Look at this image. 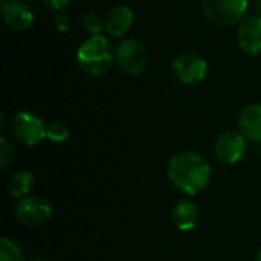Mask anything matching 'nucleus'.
<instances>
[{"mask_svg":"<svg viewBox=\"0 0 261 261\" xmlns=\"http://www.w3.org/2000/svg\"><path fill=\"white\" fill-rule=\"evenodd\" d=\"M167 176L171 185L180 193L196 196L208 187L211 167L202 154L196 151H180L170 159Z\"/></svg>","mask_w":261,"mask_h":261,"instance_id":"1","label":"nucleus"},{"mask_svg":"<svg viewBox=\"0 0 261 261\" xmlns=\"http://www.w3.org/2000/svg\"><path fill=\"white\" fill-rule=\"evenodd\" d=\"M76 63L89 76L107 75L115 63V47L106 35H89L76 50Z\"/></svg>","mask_w":261,"mask_h":261,"instance_id":"2","label":"nucleus"},{"mask_svg":"<svg viewBox=\"0 0 261 261\" xmlns=\"http://www.w3.org/2000/svg\"><path fill=\"white\" fill-rule=\"evenodd\" d=\"M249 9V0H202L203 15L216 26L239 24Z\"/></svg>","mask_w":261,"mask_h":261,"instance_id":"3","label":"nucleus"},{"mask_svg":"<svg viewBox=\"0 0 261 261\" xmlns=\"http://www.w3.org/2000/svg\"><path fill=\"white\" fill-rule=\"evenodd\" d=\"M115 61L125 75L138 76L147 67L145 47L135 38H122L115 47Z\"/></svg>","mask_w":261,"mask_h":261,"instance_id":"4","label":"nucleus"},{"mask_svg":"<svg viewBox=\"0 0 261 261\" xmlns=\"http://www.w3.org/2000/svg\"><path fill=\"white\" fill-rule=\"evenodd\" d=\"M11 130H12L14 138L20 144L32 147V145L40 144L43 139H46L47 125L35 113L21 110L14 115L12 122H11Z\"/></svg>","mask_w":261,"mask_h":261,"instance_id":"5","label":"nucleus"},{"mask_svg":"<svg viewBox=\"0 0 261 261\" xmlns=\"http://www.w3.org/2000/svg\"><path fill=\"white\" fill-rule=\"evenodd\" d=\"M171 70L180 83L191 86L205 80L208 73V64L200 55L185 52L173 60Z\"/></svg>","mask_w":261,"mask_h":261,"instance_id":"6","label":"nucleus"},{"mask_svg":"<svg viewBox=\"0 0 261 261\" xmlns=\"http://www.w3.org/2000/svg\"><path fill=\"white\" fill-rule=\"evenodd\" d=\"M52 214L50 205L38 196L23 197L15 205V216L26 226H40L49 220Z\"/></svg>","mask_w":261,"mask_h":261,"instance_id":"7","label":"nucleus"},{"mask_svg":"<svg viewBox=\"0 0 261 261\" xmlns=\"http://www.w3.org/2000/svg\"><path fill=\"white\" fill-rule=\"evenodd\" d=\"M214 153L223 164H237L246 153V138L240 132H223L214 142Z\"/></svg>","mask_w":261,"mask_h":261,"instance_id":"8","label":"nucleus"},{"mask_svg":"<svg viewBox=\"0 0 261 261\" xmlns=\"http://www.w3.org/2000/svg\"><path fill=\"white\" fill-rule=\"evenodd\" d=\"M237 43L239 47L251 55L257 57L261 54V17L254 15H246L237 28Z\"/></svg>","mask_w":261,"mask_h":261,"instance_id":"9","label":"nucleus"},{"mask_svg":"<svg viewBox=\"0 0 261 261\" xmlns=\"http://www.w3.org/2000/svg\"><path fill=\"white\" fill-rule=\"evenodd\" d=\"M2 15L6 26L14 31H24L34 23L31 8L21 0H2Z\"/></svg>","mask_w":261,"mask_h":261,"instance_id":"10","label":"nucleus"},{"mask_svg":"<svg viewBox=\"0 0 261 261\" xmlns=\"http://www.w3.org/2000/svg\"><path fill=\"white\" fill-rule=\"evenodd\" d=\"M239 132L252 142H261V104L246 106L237 119Z\"/></svg>","mask_w":261,"mask_h":261,"instance_id":"11","label":"nucleus"},{"mask_svg":"<svg viewBox=\"0 0 261 261\" xmlns=\"http://www.w3.org/2000/svg\"><path fill=\"white\" fill-rule=\"evenodd\" d=\"M133 20H135L133 11L125 5H118L113 9H110V12L107 14L104 29L107 35L119 38L128 32V29L133 24Z\"/></svg>","mask_w":261,"mask_h":261,"instance_id":"12","label":"nucleus"},{"mask_svg":"<svg viewBox=\"0 0 261 261\" xmlns=\"http://www.w3.org/2000/svg\"><path fill=\"white\" fill-rule=\"evenodd\" d=\"M199 220V208L191 200H180L171 211V222L179 231H191Z\"/></svg>","mask_w":261,"mask_h":261,"instance_id":"13","label":"nucleus"},{"mask_svg":"<svg viewBox=\"0 0 261 261\" xmlns=\"http://www.w3.org/2000/svg\"><path fill=\"white\" fill-rule=\"evenodd\" d=\"M34 187V176L29 171H17L8 182V191L15 199H23Z\"/></svg>","mask_w":261,"mask_h":261,"instance_id":"14","label":"nucleus"},{"mask_svg":"<svg viewBox=\"0 0 261 261\" xmlns=\"http://www.w3.org/2000/svg\"><path fill=\"white\" fill-rule=\"evenodd\" d=\"M0 261H24L17 243L8 237L0 239Z\"/></svg>","mask_w":261,"mask_h":261,"instance_id":"15","label":"nucleus"},{"mask_svg":"<svg viewBox=\"0 0 261 261\" xmlns=\"http://www.w3.org/2000/svg\"><path fill=\"white\" fill-rule=\"evenodd\" d=\"M81 26L86 32H89L90 35H98L101 34V31L104 29L106 26V20H102V17L98 14V12H87L83 15L81 18Z\"/></svg>","mask_w":261,"mask_h":261,"instance_id":"16","label":"nucleus"},{"mask_svg":"<svg viewBox=\"0 0 261 261\" xmlns=\"http://www.w3.org/2000/svg\"><path fill=\"white\" fill-rule=\"evenodd\" d=\"M69 127L63 122V121H52L49 122L47 125V130H46V138L50 141V142H55V144H60V142H64L67 138H69Z\"/></svg>","mask_w":261,"mask_h":261,"instance_id":"17","label":"nucleus"},{"mask_svg":"<svg viewBox=\"0 0 261 261\" xmlns=\"http://www.w3.org/2000/svg\"><path fill=\"white\" fill-rule=\"evenodd\" d=\"M14 159V145L12 142L2 136L0 138V170H6L9 167V164Z\"/></svg>","mask_w":261,"mask_h":261,"instance_id":"18","label":"nucleus"},{"mask_svg":"<svg viewBox=\"0 0 261 261\" xmlns=\"http://www.w3.org/2000/svg\"><path fill=\"white\" fill-rule=\"evenodd\" d=\"M54 23H55V28H57L60 32H66V31L70 28V17H69L64 11L57 12Z\"/></svg>","mask_w":261,"mask_h":261,"instance_id":"19","label":"nucleus"},{"mask_svg":"<svg viewBox=\"0 0 261 261\" xmlns=\"http://www.w3.org/2000/svg\"><path fill=\"white\" fill-rule=\"evenodd\" d=\"M41 3L46 8L52 9V11L61 12V11H64L70 5V0H41Z\"/></svg>","mask_w":261,"mask_h":261,"instance_id":"20","label":"nucleus"},{"mask_svg":"<svg viewBox=\"0 0 261 261\" xmlns=\"http://www.w3.org/2000/svg\"><path fill=\"white\" fill-rule=\"evenodd\" d=\"M254 9H255V12H257V15H260L261 17V0H254Z\"/></svg>","mask_w":261,"mask_h":261,"instance_id":"21","label":"nucleus"},{"mask_svg":"<svg viewBox=\"0 0 261 261\" xmlns=\"http://www.w3.org/2000/svg\"><path fill=\"white\" fill-rule=\"evenodd\" d=\"M28 261H49L47 258H44V257H41V255H34L32 258H29Z\"/></svg>","mask_w":261,"mask_h":261,"instance_id":"22","label":"nucleus"},{"mask_svg":"<svg viewBox=\"0 0 261 261\" xmlns=\"http://www.w3.org/2000/svg\"><path fill=\"white\" fill-rule=\"evenodd\" d=\"M257 261H261V249L258 251V254H257Z\"/></svg>","mask_w":261,"mask_h":261,"instance_id":"23","label":"nucleus"}]
</instances>
